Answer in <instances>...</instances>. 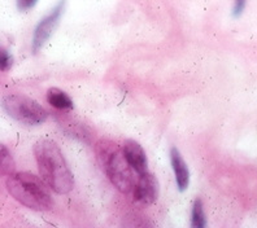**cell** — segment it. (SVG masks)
<instances>
[{
	"label": "cell",
	"instance_id": "obj_6",
	"mask_svg": "<svg viewBox=\"0 0 257 228\" xmlns=\"http://www.w3.org/2000/svg\"><path fill=\"white\" fill-rule=\"evenodd\" d=\"M159 196V183L154 174L146 171L141 174L135 183L133 198L141 206L152 205Z\"/></svg>",
	"mask_w": 257,
	"mask_h": 228
},
{
	"label": "cell",
	"instance_id": "obj_3",
	"mask_svg": "<svg viewBox=\"0 0 257 228\" xmlns=\"http://www.w3.org/2000/svg\"><path fill=\"white\" fill-rule=\"evenodd\" d=\"M47 183L32 172H15L7 178L6 185L15 200L35 211L51 210L54 201L47 189Z\"/></svg>",
	"mask_w": 257,
	"mask_h": 228
},
{
	"label": "cell",
	"instance_id": "obj_2",
	"mask_svg": "<svg viewBox=\"0 0 257 228\" xmlns=\"http://www.w3.org/2000/svg\"><path fill=\"white\" fill-rule=\"evenodd\" d=\"M97 163L114 187L125 194L133 193L137 179L123 150L109 139H100L95 145Z\"/></svg>",
	"mask_w": 257,
	"mask_h": 228
},
{
	"label": "cell",
	"instance_id": "obj_14",
	"mask_svg": "<svg viewBox=\"0 0 257 228\" xmlns=\"http://www.w3.org/2000/svg\"><path fill=\"white\" fill-rule=\"evenodd\" d=\"M37 3L38 0H16L17 8H19V11H21V12L32 10V8H34V6Z\"/></svg>",
	"mask_w": 257,
	"mask_h": 228
},
{
	"label": "cell",
	"instance_id": "obj_7",
	"mask_svg": "<svg viewBox=\"0 0 257 228\" xmlns=\"http://www.w3.org/2000/svg\"><path fill=\"white\" fill-rule=\"evenodd\" d=\"M122 150L123 153H125L126 159H127L128 163L132 165L134 171L138 172L139 175L147 171V156H146L145 149L142 148V145L138 141L133 140V139H127V140H125V143H123Z\"/></svg>",
	"mask_w": 257,
	"mask_h": 228
},
{
	"label": "cell",
	"instance_id": "obj_13",
	"mask_svg": "<svg viewBox=\"0 0 257 228\" xmlns=\"http://www.w3.org/2000/svg\"><path fill=\"white\" fill-rule=\"evenodd\" d=\"M0 65H2V70L3 72H8L13 65V57L11 56V53L7 50H2L0 53Z\"/></svg>",
	"mask_w": 257,
	"mask_h": 228
},
{
	"label": "cell",
	"instance_id": "obj_10",
	"mask_svg": "<svg viewBox=\"0 0 257 228\" xmlns=\"http://www.w3.org/2000/svg\"><path fill=\"white\" fill-rule=\"evenodd\" d=\"M47 101L57 110H70L74 106L68 94L56 87H52L47 91Z\"/></svg>",
	"mask_w": 257,
	"mask_h": 228
},
{
	"label": "cell",
	"instance_id": "obj_11",
	"mask_svg": "<svg viewBox=\"0 0 257 228\" xmlns=\"http://www.w3.org/2000/svg\"><path fill=\"white\" fill-rule=\"evenodd\" d=\"M191 225L194 228H204L207 225V219H205V212H204L203 201L200 198H196L192 203L191 212Z\"/></svg>",
	"mask_w": 257,
	"mask_h": 228
},
{
	"label": "cell",
	"instance_id": "obj_1",
	"mask_svg": "<svg viewBox=\"0 0 257 228\" xmlns=\"http://www.w3.org/2000/svg\"><path fill=\"white\" fill-rule=\"evenodd\" d=\"M33 149L39 174L48 187L59 194L69 193L74 187V178L59 145L43 139L37 141Z\"/></svg>",
	"mask_w": 257,
	"mask_h": 228
},
{
	"label": "cell",
	"instance_id": "obj_5",
	"mask_svg": "<svg viewBox=\"0 0 257 228\" xmlns=\"http://www.w3.org/2000/svg\"><path fill=\"white\" fill-rule=\"evenodd\" d=\"M64 8H65V0H61L48 16H46L44 19H42L39 21V24H38L34 30V35H33V52H39V50L43 47L44 43L50 39V37L54 33L55 28L59 24L60 17H61V15L64 12Z\"/></svg>",
	"mask_w": 257,
	"mask_h": 228
},
{
	"label": "cell",
	"instance_id": "obj_9",
	"mask_svg": "<svg viewBox=\"0 0 257 228\" xmlns=\"http://www.w3.org/2000/svg\"><path fill=\"white\" fill-rule=\"evenodd\" d=\"M170 162H172V167L176 174V180L178 189L181 192L186 191L190 184V171L186 165L185 159L181 156L179 150L176 147H173L170 149Z\"/></svg>",
	"mask_w": 257,
	"mask_h": 228
},
{
	"label": "cell",
	"instance_id": "obj_12",
	"mask_svg": "<svg viewBox=\"0 0 257 228\" xmlns=\"http://www.w3.org/2000/svg\"><path fill=\"white\" fill-rule=\"evenodd\" d=\"M0 150H2V154H0V161H2V174L4 176H10L12 174H15V159H13L12 154L10 153V150L8 148L2 144V147H0Z\"/></svg>",
	"mask_w": 257,
	"mask_h": 228
},
{
	"label": "cell",
	"instance_id": "obj_8",
	"mask_svg": "<svg viewBox=\"0 0 257 228\" xmlns=\"http://www.w3.org/2000/svg\"><path fill=\"white\" fill-rule=\"evenodd\" d=\"M60 123L61 127L65 130L66 134H69L73 138L78 139V140L83 141V143L90 144L92 141V131L91 128L86 126L85 123H81L75 118H68V116L60 117Z\"/></svg>",
	"mask_w": 257,
	"mask_h": 228
},
{
	"label": "cell",
	"instance_id": "obj_15",
	"mask_svg": "<svg viewBox=\"0 0 257 228\" xmlns=\"http://www.w3.org/2000/svg\"><path fill=\"white\" fill-rule=\"evenodd\" d=\"M245 6H247V0H235L234 3V8H232V16L239 17L243 13V11L245 10Z\"/></svg>",
	"mask_w": 257,
	"mask_h": 228
},
{
	"label": "cell",
	"instance_id": "obj_4",
	"mask_svg": "<svg viewBox=\"0 0 257 228\" xmlns=\"http://www.w3.org/2000/svg\"><path fill=\"white\" fill-rule=\"evenodd\" d=\"M3 108L10 117L22 125H41L48 117V112L41 104L21 94L7 95L3 99Z\"/></svg>",
	"mask_w": 257,
	"mask_h": 228
}]
</instances>
